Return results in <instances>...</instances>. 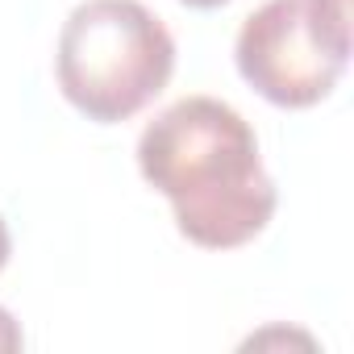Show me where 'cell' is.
Instances as JSON below:
<instances>
[{"label": "cell", "instance_id": "6da1fadb", "mask_svg": "<svg viewBox=\"0 0 354 354\" xmlns=\"http://www.w3.org/2000/svg\"><path fill=\"white\" fill-rule=\"evenodd\" d=\"M138 171L171 201L180 234L201 250L254 242L279 205L250 121L217 96L167 104L138 138Z\"/></svg>", "mask_w": 354, "mask_h": 354}, {"label": "cell", "instance_id": "5b68a950", "mask_svg": "<svg viewBox=\"0 0 354 354\" xmlns=\"http://www.w3.org/2000/svg\"><path fill=\"white\" fill-rule=\"evenodd\" d=\"M9 254H13V238H9V225H5V217H0V271H5Z\"/></svg>", "mask_w": 354, "mask_h": 354}, {"label": "cell", "instance_id": "3957f363", "mask_svg": "<svg viewBox=\"0 0 354 354\" xmlns=\"http://www.w3.org/2000/svg\"><path fill=\"white\" fill-rule=\"evenodd\" d=\"M234 63L275 109L321 104L350 63V0H267L242 21Z\"/></svg>", "mask_w": 354, "mask_h": 354}, {"label": "cell", "instance_id": "8992f818", "mask_svg": "<svg viewBox=\"0 0 354 354\" xmlns=\"http://www.w3.org/2000/svg\"><path fill=\"white\" fill-rule=\"evenodd\" d=\"M180 5H188V9H221L230 0H180Z\"/></svg>", "mask_w": 354, "mask_h": 354}, {"label": "cell", "instance_id": "7a4b0ae2", "mask_svg": "<svg viewBox=\"0 0 354 354\" xmlns=\"http://www.w3.org/2000/svg\"><path fill=\"white\" fill-rule=\"evenodd\" d=\"M175 71V38L142 0H80L67 13L55 75L75 113L121 125L142 113Z\"/></svg>", "mask_w": 354, "mask_h": 354}, {"label": "cell", "instance_id": "277c9868", "mask_svg": "<svg viewBox=\"0 0 354 354\" xmlns=\"http://www.w3.org/2000/svg\"><path fill=\"white\" fill-rule=\"evenodd\" d=\"M26 346V333H21V325H17V317L0 304V354H13V350H21Z\"/></svg>", "mask_w": 354, "mask_h": 354}]
</instances>
